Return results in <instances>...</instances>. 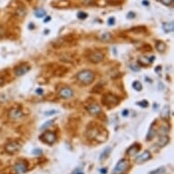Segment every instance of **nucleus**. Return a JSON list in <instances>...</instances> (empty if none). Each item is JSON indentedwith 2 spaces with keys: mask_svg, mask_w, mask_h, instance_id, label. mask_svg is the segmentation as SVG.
Returning <instances> with one entry per match:
<instances>
[{
  "mask_svg": "<svg viewBox=\"0 0 174 174\" xmlns=\"http://www.w3.org/2000/svg\"><path fill=\"white\" fill-rule=\"evenodd\" d=\"M154 136H155V130H153V127L151 126L149 129V132L147 134V139H146L147 140H151L154 138Z\"/></svg>",
  "mask_w": 174,
  "mask_h": 174,
  "instance_id": "23",
  "label": "nucleus"
},
{
  "mask_svg": "<svg viewBox=\"0 0 174 174\" xmlns=\"http://www.w3.org/2000/svg\"><path fill=\"white\" fill-rule=\"evenodd\" d=\"M138 105L139 106H140V107H142V108H146V107H148V101L147 100H142V101H139V102L138 103Z\"/></svg>",
  "mask_w": 174,
  "mask_h": 174,
  "instance_id": "29",
  "label": "nucleus"
},
{
  "mask_svg": "<svg viewBox=\"0 0 174 174\" xmlns=\"http://www.w3.org/2000/svg\"><path fill=\"white\" fill-rule=\"evenodd\" d=\"M107 169H101V170H99V172L101 173V174H106L107 173Z\"/></svg>",
  "mask_w": 174,
  "mask_h": 174,
  "instance_id": "33",
  "label": "nucleus"
},
{
  "mask_svg": "<svg viewBox=\"0 0 174 174\" xmlns=\"http://www.w3.org/2000/svg\"><path fill=\"white\" fill-rule=\"evenodd\" d=\"M35 16L37 18H43L46 16V11L43 8H37L35 10Z\"/></svg>",
  "mask_w": 174,
  "mask_h": 174,
  "instance_id": "22",
  "label": "nucleus"
},
{
  "mask_svg": "<svg viewBox=\"0 0 174 174\" xmlns=\"http://www.w3.org/2000/svg\"><path fill=\"white\" fill-rule=\"evenodd\" d=\"M164 172H165V168L159 167V168H158V169H156V170H154L152 171H151L150 174H164Z\"/></svg>",
  "mask_w": 174,
  "mask_h": 174,
  "instance_id": "24",
  "label": "nucleus"
},
{
  "mask_svg": "<svg viewBox=\"0 0 174 174\" xmlns=\"http://www.w3.org/2000/svg\"><path fill=\"white\" fill-rule=\"evenodd\" d=\"M139 151H140V145L136 143V144L131 145V146L127 150V154L129 156H133V155L137 154Z\"/></svg>",
  "mask_w": 174,
  "mask_h": 174,
  "instance_id": "14",
  "label": "nucleus"
},
{
  "mask_svg": "<svg viewBox=\"0 0 174 174\" xmlns=\"http://www.w3.org/2000/svg\"><path fill=\"white\" fill-rule=\"evenodd\" d=\"M159 1H161L164 6H167V7L171 6L173 3V0H159Z\"/></svg>",
  "mask_w": 174,
  "mask_h": 174,
  "instance_id": "26",
  "label": "nucleus"
},
{
  "mask_svg": "<svg viewBox=\"0 0 174 174\" xmlns=\"http://www.w3.org/2000/svg\"><path fill=\"white\" fill-rule=\"evenodd\" d=\"M130 68H131V69H133V70H135V71H137V70H139V67H137V66H135V65L131 66V67H130Z\"/></svg>",
  "mask_w": 174,
  "mask_h": 174,
  "instance_id": "32",
  "label": "nucleus"
},
{
  "mask_svg": "<svg viewBox=\"0 0 174 174\" xmlns=\"http://www.w3.org/2000/svg\"><path fill=\"white\" fill-rule=\"evenodd\" d=\"M169 141H170V138L168 136L162 135L161 138H159V141H158V144H159V147H164L169 143Z\"/></svg>",
  "mask_w": 174,
  "mask_h": 174,
  "instance_id": "17",
  "label": "nucleus"
},
{
  "mask_svg": "<svg viewBox=\"0 0 174 174\" xmlns=\"http://www.w3.org/2000/svg\"><path fill=\"white\" fill-rule=\"evenodd\" d=\"M27 167H28L27 162L26 161H21V162H18L15 164V166H14V170H15L16 173L21 174V173H25L27 170Z\"/></svg>",
  "mask_w": 174,
  "mask_h": 174,
  "instance_id": "10",
  "label": "nucleus"
},
{
  "mask_svg": "<svg viewBox=\"0 0 174 174\" xmlns=\"http://www.w3.org/2000/svg\"><path fill=\"white\" fill-rule=\"evenodd\" d=\"M88 59L92 63H99L104 59V54L100 51H90L88 55Z\"/></svg>",
  "mask_w": 174,
  "mask_h": 174,
  "instance_id": "7",
  "label": "nucleus"
},
{
  "mask_svg": "<svg viewBox=\"0 0 174 174\" xmlns=\"http://www.w3.org/2000/svg\"><path fill=\"white\" fill-rule=\"evenodd\" d=\"M143 4H144V5H149V3H148V2H145V1L143 2Z\"/></svg>",
  "mask_w": 174,
  "mask_h": 174,
  "instance_id": "39",
  "label": "nucleus"
},
{
  "mask_svg": "<svg viewBox=\"0 0 174 174\" xmlns=\"http://www.w3.org/2000/svg\"><path fill=\"white\" fill-rule=\"evenodd\" d=\"M128 162L125 159H121L120 161L116 164L114 170H113V172L112 174H124L128 169Z\"/></svg>",
  "mask_w": 174,
  "mask_h": 174,
  "instance_id": "4",
  "label": "nucleus"
},
{
  "mask_svg": "<svg viewBox=\"0 0 174 174\" xmlns=\"http://www.w3.org/2000/svg\"><path fill=\"white\" fill-rule=\"evenodd\" d=\"M102 103L106 107L111 109V108H114L117 105H119L120 98L117 96L113 95V94H105L102 97Z\"/></svg>",
  "mask_w": 174,
  "mask_h": 174,
  "instance_id": "3",
  "label": "nucleus"
},
{
  "mask_svg": "<svg viewBox=\"0 0 174 174\" xmlns=\"http://www.w3.org/2000/svg\"><path fill=\"white\" fill-rule=\"evenodd\" d=\"M23 111L18 108H12L9 109L8 111V117L11 119V120H20L23 118Z\"/></svg>",
  "mask_w": 174,
  "mask_h": 174,
  "instance_id": "8",
  "label": "nucleus"
},
{
  "mask_svg": "<svg viewBox=\"0 0 174 174\" xmlns=\"http://www.w3.org/2000/svg\"><path fill=\"white\" fill-rule=\"evenodd\" d=\"M107 1L111 5H119L123 1V0H107Z\"/></svg>",
  "mask_w": 174,
  "mask_h": 174,
  "instance_id": "28",
  "label": "nucleus"
},
{
  "mask_svg": "<svg viewBox=\"0 0 174 174\" xmlns=\"http://www.w3.org/2000/svg\"><path fill=\"white\" fill-rule=\"evenodd\" d=\"M151 158V155L149 151H144L142 154H140L135 159V162L138 164H142L144 162H146L147 161H149Z\"/></svg>",
  "mask_w": 174,
  "mask_h": 174,
  "instance_id": "12",
  "label": "nucleus"
},
{
  "mask_svg": "<svg viewBox=\"0 0 174 174\" xmlns=\"http://www.w3.org/2000/svg\"><path fill=\"white\" fill-rule=\"evenodd\" d=\"M32 153H33L34 155H41L43 152H42V151H41L40 149H35V150L32 151Z\"/></svg>",
  "mask_w": 174,
  "mask_h": 174,
  "instance_id": "30",
  "label": "nucleus"
},
{
  "mask_svg": "<svg viewBox=\"0 0 174 174\" xmlns=\"http://www.w3.org/2000/svg\"><path fill=\"white\" fill-rule=\"evenodd\" d=\"M161 116L163 120H168L169 117H170V107L168 105H166L163 109L162 110V113H161Z\"/></svg>",
  "mask_w": 174,
  "mask_h": 174,
  "instance_id": "20",
  "label": "nucleus"
},
{
  "mask_svg": "<svg viewBox=\"0 0 174 174\" xmlns=\"http://www.w3.org/2000/svg\"><path fill=\"white\" fill-rule=\"evenodd\" d=\"M74 174H84V173H83V172H81V171H78V170H77V171H75V173H74Z\"/></svg>",
  "mask_w": 174,
  "mask_h": 174,
  "instance_id": "38",
  "label": "nucleus"
},
{
  "mask_svg": "<svg viewBox=\"0 0 174 174\" xmlns=\"http://www.w3.org/2000/svg\"><path fill=\"white\" fill-rule=\"evenodd\" d=\"M20 149H21L20 144L18 141H14V140L9 141L8 143L6 144V146H5L6 152H7L8 154H11V155L18 153L20 151Z\"/></svg>",
  "mask_w": 174,
  "mask_h": 174,
  "instance_id": "6",
  "label": "nucleus"
},
{
  "mask_svg": "<svg viewBox=\"0 0 174 174\" xmlns=\"http://www.w3.org/2000/svg\"><path fill=\"white\" fill-rule=\"evenodd\" d=\"M155 59V57H151V59H149L148 57H140V59H139V64L140 66H143V67H146L148 66L149 64H151L153 60Z\"/></svg>",
  "mask_w": 174,
  "mask_h": 174,
  "instance_id": "15",
  "label": "nucleus"
},
{
  "mask_svg": "<svg viewBox=\"0 0 174 174\" xmlns=\"http://www.w3.org/2000/svg\"><path fill=\"white\" fill-rule=\"evenodd\" d=\"M86 135H87V137H88V139L95 140L98 143L105 142L107 140V138H108L107 130L105 128H103L102 127L98 126V125L90 126L88 128V130H87Z\"/></svg>",
  "mask_w": 174,
  "mask_h": 174,
  "instance_id": "1",
  "label": "nucleus"
},
{
  "mask_svg": "<svg viewBox=\"0 0 174 174\" xmlns=\"http://www.w3.org/2000/svg\"><path fill=\"white\" fill-rule=\"evenodd\" d=\"M50 123H52V120H50V121H48V122H46V123H45L44 125H43V126H42V127L40 128V129H41V130H43V129H44V128H48V126L50 125Z\"/></svg>",
  "mask_w": 174,
  "mask_h": 174,
  "instance_id": "31",
  "label": "nucleus"
},
{
  "mask_svg": "<svg viewBox=\"0 0 174 174\" xmlns=\"http://www.w3.org/2000/svg\"><path fill=\"white\" fill-rule=\"evenodd\" d=\"M132 87H133V89L136 90H141V89H142V86H141V84L139 83V81H135V82H133Z\"/></svg>",
  "mask_w": 174,
  "mask_h": 174,
  "instance_id": "25",
  "label": "nucleus"
},
{
  "mask_svg": "<svg viewBox=\"0 0 174 174\" xmlns=\"http://www.w3.org/2000/svg\"><path fill=\"white\" fill-rule=\"evenodd\" d=\"M128 114V109H126V110H123L122 111V115L124 116V117H126V116Z\"/></svg>",
  "mask_w": 174,
  "mask_h": 174,
  "instance_id": "35",
  "label": "nucleus"
},
{
  "mask_svg": "<svg viewBox=\"0 0 174 174\" xmlns=\"http://www.w3.org/2000/svg\"><path fill=\"white\" fill-rule=\"evenodd\" d=\"M162 27L165 32H172L174 30L173 22H165L162 24Z\"/></svg>",
  "mask_w": 174,
  "mask_h": 174,
  "instance_id": "18",
  "label": "nucleus"
},
{
  "mask_svg": "<svg viewBox=\"0 0 174 174\" xmlns=\"http://www.w3.org/2000/svg\"><path fill=\"white\" fill-rule=\"evenodd\" d=\"M78 18H80V19H85L88 18V14L87 13H84V12H79L78 14Z\"/></svg>",
  "mask_w": 174,
  "mask_h": 174,
  "instance_id": "27",
  "label": "nucleus"
},
{
  "mask_svg": "<svg viewBox=\"0 0 174 174\" xmlns=\"http://www.w3.org/2000/svg\"><path fill=\"white\" fill-rule=\"evenodd\" d=\"M110 151H111V149H110L109 147L106 148V149L102 151V153L100 154V156H99V162H103V161H105V159L109 156Z\"/></svg>",
  "mask_w": 174,
  "mask_h": 174,
  "instance_id": "19",
  "label": "nucleus"
},
{
  "mask_svg": "<svg viewBox=\"0 0 174 174\" xmlns=\"http://www.w3.org/2000/svg\"><path fill=\"white\" fill-rule=\"evenodd\" d=\"M4 79L3 78H0V86H2L3 84H4Z\"/></svg>",
  "mask_w": 174,
  "mask_h": 174,
  "instance_id": "37",
  "label": "nucleus"
},
{
  "mask_svg": "<svg viewBox=\"0 0 174 174\" xmlns=\"http://www.w3.org/2000/svg\"><path fill=\"white\" fill-rule=\"evenodd\" d=\"M73 95H74L73 90H72L70 88H68V87H64V88H61L60 90L59 91V96L61 98H64V99H68V98L73 97Z\"/></svg>",
  "mask_w": 174,
  "mask_h": 174,
  "instance_id": "9",
  "label": "nucleus"
},
{
  "mask_svg": "<svg viewBox=\"0 0 174 174\" xmlns=\"http://www.w3.org/2000/svg\"><path fill=\"white\" fill-rule=\"evenodd\" d=\"M95 74L91 70L85 69L77 74V79L83 85H90L94 81Z\"/></svg>",
  "mask_w": 174,
  "mask_h": 174,
  "instance_id": "2",
  "label": "nucleus"
},
{
  "mask_svg": "<svg viewBox=\"0 0 174 174\" xmlns=\"http://www.w3.org/2000/svg\"><path fill=\"white\" fill-rule=\"evenodd\" d=\"M36 92H37V94L41 95V94H42V92H43V90H42L41 89H39V90H36Z\"/></svg>",
  "mask_w": 174,
  "mask_h": 174,
  "instance_id": "36",
  "label": "nucleus"
},
{
  "mask_svg": "<svg viewBox=\"0 0 174 174\" xmlns=\"http://www.w3.org/2000/svg\"><path fill=\"white\" fill-rule=\"evenodd\" d=\"M158 1H159V0H158Z\"/></svg>",
  "mask_w": 174,
  "mask_h": 174,
  "instance_id": "40",
  "label": "nucleus"
},
{
  "mask_svg": "<svg viewBox=\"0 0 174 174\" xmlns=\"http://www.w3.org/2000/svg\"><path fill=\"white\" fill-rule=\"evenodd\" d=\"M155 47H156V49H157L159 52H164V51L166 50V48H167L166 44H165L164 42L161 41V40L156 41V45H155Z\"/></svg>",
  "mask_w": 174,
  "mask_h": 174,
  "instance_id": "16",
  "label": "nucleus"
},
{
  "mask_svg": "<svg viewBox=\"0 0 174 174\" xmlns=\"http://www.w3.org/2000/svg\"><path fill=\"white\" fill-rule=\"evenodd\" d=\"M88 111L91 114V115H98L99 113H101V108L97 104V103H91L89 105Z\"/></svg>",
  "mask_w": 174,
  "mask_h": 174,
  "instance_id": "13",
  "label": "nucleus"
},
{
  "mask_svg": "<svg viewBox=\"0 0 174 174\" xmlns=\"http://www.w3.org/2000/svg\"><path fill=\"white\" fill-rule=\"evenodd\" d=\"M29 70H30V66H28V65H20V66H18L14 71H15V75L16 76L20 77V76L25 75L26 73H27V72Z\"/></svg>",
  "mask_w": 174,
  "mask_h": 174,
  "instance_id": "11",
  "label": "nucleus"
},
{
  "mask_svg": "<svg viewBox=\"0 0 174 174\" xmlns=\"http://www.w3.org/2000/svg\"><path fill=\"white\" fill-rule=\"evenodd\" d=\"M114 21H115V19L113 18H111V19L109 18V25H113L114 24Z\"/></svg>",
  "mask_w": 174,
  "mask_h": 174,
  "instance_id": "34",
  "label": "nucleus"
},
{
  "mask_svg": "<svg viewBox=\"0 0 174 174\" xmlns=\"http://www.w3.org/2000/svg\"><path fill=\"white\" fill-rule=\"evenodd\" d=\"M40 140L48 145H53L57 140V135L53 131H46L39 137Z\"/></svg>",
  "mask_w": 174,
  "mask_h": 174,
  "instance_id": "5",
  "label": "nucleus"
},
{
  "mask_svg": "<svg viewBox=\"0 0 174 174\" xmlns=\"http://www.w3.org/2000/svg\"><path fill=\"white\" fill-rule=\"evenodd\" d=\"M101 41H103V42H109V41H110L111 40V38H112V37H111V35L109 34V33H104V34H102L99 37H98Z\"/></svg>",
  "mask_w": 174,
  "mask_h": 174,
  "instance_id": "21",
  "label": "nucleus"
}]
</instances>
